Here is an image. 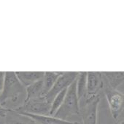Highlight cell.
Masks as SVG:
<instances>
[{"label":"cell","instance_id":"1","mask_svg":"<svg viewBox=\"0 0 124 124\" xmlns=\"http://www.w3.org/2000/svg\"><path fill=\"white\" fill-rule=\"evenodd\" d=\"M26 100V88L20 83L14 72H5L4 85L0 94V105L8 110H17Z\"/></svg>","mask_w":124,"mask_h":124},{"label":"cell","instance_id":"2","mask_svg":"<svg viewBox=\"0 0 124 124\" xmlns=\"http://www.w3.org/2000/svg\"><path fill=\"white\" fill-rule=\"evenodd\" d=\"M76 80L77 78L67 88L64 101L53 117L68 120L69 117L80 114V101L77 95Z\"/></svg>","mask_w":124,"mask_h":124},{"label":"cell","instance_id":"3","mask_svg":"<svg viewBox=\"0 0 124 124\" xmlns=\"http://www.w3.org/2000/svg\"><path fill=\"white\" fill-rule=\"evenodd\" d=\"M51 104L49 103L45 97L32 99L26 101L24 104L16 110L18 112H26L38 115H49Z\"/></svg>","mask_w":124,"mask_h":124},{"label":"cell","instance_id":"4","mask_svg":"<svg viewBox=\"0 0 124 124\" xmlns=\"http://www.w3.org/2000/svg\"><path fill=\"white\" fill-rule=\"evenodd\" d=\"M79 72H62V74L58 78L55 84L50 90V91L45 96V99L51 104L55 96L64 89L67 88L73 81L78 78Z\"/></svg>","mask_w":124,"mask_h":124},{"label":"cell","instance_id":"5","mask_svg":"<svg viewBox=\"0 0 124 124\" xmlns=\"http://www.w3.org/2000/svg\"><path fill=\"white\" fill-rule=\"evenodd\" d=\"M82 109L83 124H97L98 107L100 101L99 96H88Z\"/></svg>","mask_w":124,"mask_h":124},{"label":"cell","instance_id":"6","mask_svg":"<svg viewBox=\"0 0 124 124\" xmlns=\"http://www.w3.org/2000/svg\"><path fill=\"white\" fill-rule=\"evenodd\" d=\"M105 95L109 104L111 114L114 119L117 120L120 115L123 108V95L117 90L107 88Z\"/></svg>","mask_w":124,"mask_h":124},{"label":"cell","instance_id":"7","mask_svg":"<svg viewBox=\"0 0 124 124\" xmlns=\"http://www.w3.org/2000/svg\"><path fill=\"white\" fill-rule=\"evenodd\" d=\"M26 117H29L34 120L37 124H80L78 122H72L70 120H62L50 115H38L26 112H18Z\"/></svg>","mask_w":124,"mask_h":124},{"label":"cell","instance_id":"8","mask_svg":"<svg viewBox=\"0 0 124 124\" xmlns=\"http://www.w3.org/2000/svg\"><path fill=\"white\" fill-rule=\"evenodd\" d=\"M102 87V80L99 72H87V95L95 96Z\"/></svg>","mask_w":124,"mask_h":124},{"label":"cell","instance_id":"9","mask_svg":"<svg viewBox=\"0 0 124 124\" xmlns=\"http://www.w3.org/2000/svg\"><path fill=\"white\" fill-rule=\"evenodd\" d=\"M20 83L25 87L33 84L44 77V72H15Z\"/></svg>","mask_w":124,"mask_h":124},{"label":"cell","instance_id":"10","mask_svg":"<svg viewBox=\"0 0 124 124\" xmlns=\"http://www.w3.org/2000/svg\"><path fill=\"white\" fill-rule=\"evenodd\" d=\"M5 124H37L29 117L14 110H8L5 117Z\"/></svg>","mask_w":124,"mask_h":124},{"label":"cell","instance_id":"11","mask_svg":"<svg viewBox=\"0 0 124 124\" xmlns=\"http://www.w3.org/2000/svg\"><path fill=\"white\" fill-rule=\"evenodd\" d=\"M43 90H44V84H43V79H41L33 84L29 85L26 88V101L39 98V97H44L43 96Z\"/></svg>","mask_w":124,"mask_h":124},{"label":"cell","instance_id":"12","mask_svg":"<svg viewBox=\"0 0 124 124\" xmlns=\"http://www.w3.org/2000/svg\"><path fill=\"white\" fill-rule=\"evenodd\" d=\"M76 90L79 101L87 95V72H79L76 80Z\"/></svg>","mask_w":124,"mask_h":124},{"label":"cell","instance_id":"13","mask_svg":"<svg viewBox=\"0 0 124 124\" xmlns=\"http://www.w3.org/2000/svg\"><path fill=\"white\" fill-rule=\"evenodd\" d=\"M62 74V72H46L44 74L43 77V84H44V90H43V96H45L50 91L53 85L55 84L58 78Z\"/></svg>","mask_w":124,"mask_h":124},{"label":"cell","instance_id":"14","mask_svg":"<svg viewBox=\"0 0 124 124\" xmlns=\"http://www.w3.org/2000/svg\"><path fill=\"white\" fill-rule=\"evenodd\" d=\"M104 76L109 81L111 88L117 90L123 82V72H104Z\"/></svg>","mask_w":124,"mask_h":124},{"label":"cell","instance_id":"15","mask_svg":"<svg viewBox=\"0 0 124 124\" xmlns=\"http://www.w3.org/2000/svg\"><path fill=\"white\" fill-rule=\"evenodd\" d=\"M67 88L64 89L60 93H58L55 96V97L53 99V100L51 102V107H50V111L49 114L50 116H54L56 112L58 111V109L60 108V107L61 106L62 103L64 101V97L67 93Z\"/></svg>","mask_w":124,"mask_h":124},{"label":"cell","instance_id":"16","mask_svg":"<svg viewBox=\"0 0 124 124\" xmlns=\"http://www.w3.org/2000/svg\"><path fill=\"white\" fill-rule=\"evenodd\" d=\"M4 79H5V72H0V94L2 93L3 85H4Z\"/></svg>","mask_w":124,"mask_h":124},{"label":"cell","instance_id":"17","mask_svg":"<svg viewBox=\"0 0 124 124\" xmlns=\"http://www.w3.org/2000/svg\"><path fill=\"white\" fill-rule=\"evenodd\" d=\"M8 109H6L5 108H3L1 105H0V117H5L7 115Z\"/></svg>","mask_w":124,"mask_h":124},{"label":"cell","instance_id":"18","mask_svg":"<svg viewBox=\"0 0 124 124\" xmlns=\"http://www.w3.org/2000/svg\"><path fill=\"white\" fill-rule=\"evenodd\" d=\"M5 117H0V124H5Z\"/></svg>","mask_w":124,"mask_h":124},{"label":"cell","instance_id":"19","mask_svg":"<svg viewBox=\"0 0 124 124\" xmlns=\"http://www.w3.org/2000/svg\"><path fill=\"white\" fill-rule=\"evenodd\" d=\"M119 124H123V122H122V123H120Z\"/></svg>","mask_w":124,"mask_h":124}]
</instances>
